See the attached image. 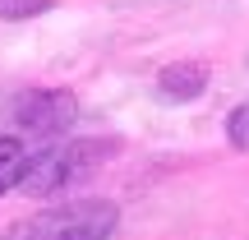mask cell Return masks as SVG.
<instances>
[{"label":"cell","instance_id":"cell-6","mask_svg":"<svg viewBox=\"0 0 249 240\" xmlns=\"http://www.w3.org/2000/svg\"><path fill=\"white\" fill-rule=\"evenodd\" d=\"M51 9V0H0V18H37Z\"/></svg>","mask_w":249,"mask_h":240},{"label":"cell","instance_id":"cell-1","mask_svg":"<svg viewBox=\"0 0 249 240\" xmlns=\"http://www.w3.org/2000/svg\"><path fill=\"white\" fill-rule=\"evenodd\" d=\"M120 222V208L111 199H79L18 222L5 240H107Z\"/></svg>","mask_w":249,"mask_h":240},{"label":"cell","instance_id":"cell-5","mask_svg":"<svg viewBox=\"0 0 249 240\" xmlns=\"http://www.w3.org/2000/svg\"><path fill=\"white\" fill-rule=\"evenodd\" d=\"M28 152L18 139H9V134H0V194H9V189L18 185V171H23Z\"/></svg>","mask_w":249,"mask_h":240},{"label":"cell","instance_id":"cell-3","mask_svg":"<svg viewBox=\"0 0 249 240\" xmlns=\"http://www.w3.org/2000/svg\"><path fill=\"white\" fill-rule=\"evenodd\" d=\"M74 120H79V102L70 88H37L14 102V129L37 134V139H55Z\"/></svg>","mask_w":249,"mask_h":240},{"label":"cell","instance_id":"cell-2","mask_svg":"<svg viewBox=\"0 0 249 240\" xmlns=\"http://www.w3.org/2000/svg\"><path fill=\"white\" fill-rule=\"evenodd\" d=\"M102 157H107V148H102V143H88V139H79V143H51V148L33 152V157L23 162L14 189H23V194H33V199H55L60 189L79 185Z\"/></svg>","mask_w":249,"mask_h":240},{"label":"cell","instance_id":"cell-7","mask_svg":"<svg viewBox=\"0 0 249 240\" xmlns=\"http://www.w3.org/2000/svg\"><path fill=\"white\" fill-rule=\"evenodd\" d=\"M226 134H231L235 148H249V107H235V111H231V125H226Z\"/></svg>","mask_w":249,"mask_h":240},{"label":"cell","instance_id":"cell-4","mask_svg":"<svg viewBox=\"0 0 249 240\" xmlns=\"http://www.w3.org/2000/svg\"><path fill=\"white\" fill-rule=\"evenodd\" d=\"M161 92H166V97H176V102H189V97H198V92L208 88V70L203 65H166V70H161Z\"/></svg>","mask_w":249,"mask_h":240}]
</instances>
